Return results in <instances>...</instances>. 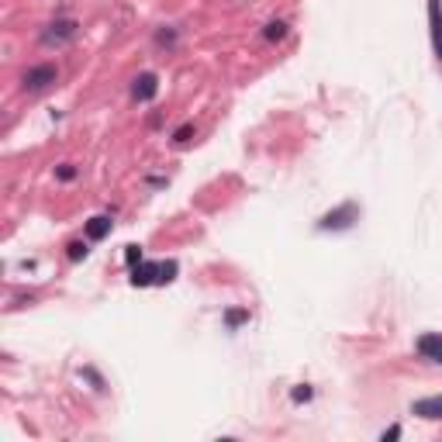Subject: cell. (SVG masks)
Masks as SVG:
<instances>
[{
    "label": "cell",
    "instance_id": "9",
    "mask_svg": "<svg viewBox=\"0 0 442 442\" xmlns=\"http://www.w3.org/2000/svg\"><path fill=\"white\" fill-rule=\"evenodd\" d=\"M111 225H115V221H111L108 214H97V218H90V221H86V239H90V242L108 239V235H111Z\"/></svg>",
    "mask_w": 442,
    "mask_h": 442
},
{
    "label": "cell",
    "instance_id": "12",
    "mask_svg": "<svg viewBox=\"0 0 442 442\" xmlns=\"http://www.w3.org/2000/svg\"><path fill=\"white\" fill-rule=\"evenodd\" d=\"M124 259H128L131 266H135V263H142V249H138V245H128V252H124Z\"/></svg>",
    "mask_w": 442,
    "mask_h": 442
},
{
    "label": "cell",
    "instance_id": "5",
    "mask_svg": "<svg viewBox=\"0 0 442 442\" xmlns=\"http://www.w3.org/2000/svg\"><path fill=\"white\" fill-rule=\"evenodd\" d=\"M418 356L442 366V332H425L418 335Z\"/></svg>",
    "mask_w": 442,
    "mask_h": 442
},
{
    "label": "cell",
    "instance_id": "11",
    "mask_svg": "<svg viewBox=\"0 0 442 442\" xmlns=\"http://www.w3.org/2000/svg\"><path fill=\"white\" fill-rule=\"evenodd\" d=\"M86 252H90V249H86V242H70V259H73V263L86 259Z\"/></svg>",
    "mask_w": 442,
    "mask_h": 442
},
{
    "label": "cell",
    "instance_id": "15",
    "mask_svg": "<svg viewBox=\"0 0 442 442\" xmlns=\"http://www.w3.org/2000/svg\"><path fill=\"white\" fill-rule=\"evenodd\" d=\"M187 135H190V124H183V128H176V135H173V142H176V145H183V142H187Z\"/></svg>",
    "mask_w": 442,
    "mask_h": 442
},
{
    "label": "cell",
    "instance_id": "13",
    "mask_svg": "<svg viewBox=\"0 0 442 442\" xmlns=\"http://www.w3.org/2000/svg\"><path fill=\"white\" fill-rule=\"evenodd\" d=\"M245 318H249L245 311H228V315H225V322L232 325V328H235V325H242V322H245Z\"/></svg>",
    "mask_w": 442,
    "mask_h": 442
},
{
    "label": "cell",
    "instance_id": "8",
    "mask_svg": "<svg viewBox=\"0 0 442 442\" xmlns=\"http://www.w3.org/2000/svg\"><path fill=\"white\" fill-rule=\"evenodd\" d=\"M429 25H432V45H436V56L442 63V4L439 0H429Z\"/></svg>",
    "mask_w": 442,
    "mask_h": 442
},
{
    "label": "cell",
    "instance_id": "17",
    "mask_svg": "<svg viewBox=\"0 0 442 442\" xmlns=\"http://www.w3.org/2000/svg\"><path fill=\"white\" fill-rule=\"evenodd\" d=\"M308 398H311V391H308V387H304V391H294V401H308Z\"/></svg>",
    "mask_w": 442,
    "mask_h": 442
},
{
    "label": "cell",
    "instance_id": "1",
    "mask_svg": "<svg viewBox=\"0 0 442 442\" xmlns=\"http://www.w3.org/2000/svg\"><path fill=\"white\" fill-rule=\"evenodd\" d=\"M176 277V263H138L131 270V283L135 287H152V283H169Z\"/></svg>",
    "mask_w": 442,
    "mask_h": 442
},
{
    "label": "cell",
    "instance_id": "2",
    "mask_svg": "<svg viewBox=\"0 0 442 442\" xmlns=\"http://www.w3.org/2000/svg\"><path fill=\"white\" fill-rule=\"evenodd\" d=\"M356 221H360V207L353 201H346L342 207L328 211L322 221H318V232H346V228H353Z\"/></svg>",
    "mask_w": 442,
    "mask_h": 442
},
{
    "label": "cell",
    "instance_id": "14",
    "mask_svg": "<svg viewBox=\"0 0 442 442\" xmlns=\"http://www.w3.org/2000/svg\"><path fill=\"white\" fill-rule=\"evenodd\" d=\"M56 176H59V180H73V176H77V166H59Z\"/></svg>",
    "mask_w": 442,
    "mask_h": 442
},
{
    "label": "cell",
    "instance_id": "6",
    "mask_svg": "<svg viewBox=\"0 0 442 442\" xmlns=\"http://www.w3.org/2000/svg\"><path fill=\"white\" fill-rule=\"evenodd\" d=\"M156 93H160V77H156V73H138V77H135V83H131V97H135V100L145 104V100H152Z\"/></svg>",
    "mask_w": 442,
    "mask_h": 442
},
{
    "label": "cell",
    "instance_id": "18",
    "mask_svg": "<svg viewBox=\"0 0 442 442\" xmlns=\"http://www.w3.org/2000/svg\"><path fill=\"white\" fill-rule=\"evenodd\" d=\"M398 436H401V429L394 425V429H387V432H384V442H387V439H398Z\"/></svg>",
    "mask_w": 442,
    "mask_h": 442
},
{
    "label": "cell",
    "instance_id": "3",
    "mask_svg": "<svg viewBox=\"0 0 442 442\" xmlns=\"http://www.w3.org/2000/svg\"><path fill=\"white\" fill-rule=\"evenodd\" d=\"M56 80H59V70H56L52 63H41V66H32L21 83H25L28 93H39V90H45V86H52Z\"/></svg>",
    "mask_w": 442,
    "mask_h": 442
},
{
    "label": "cell",
    "instance_id": "16",
    "mask_svg": "<svg viewBox=\"0 0 442 442\" xmlns=\"http://www.w3.org/2000/svg\"><path fill=\"white\" fill-rule=\"evenodd\" d=\"M156 41H160V45H173V41H176V32H160Z\"/></svg>",
    "mask_w": 442,
    "mask_h": 442
},
{
    "label": "cell",
    "instance_id": "10",
    "mask_svg": "<svg viewBox=\"0 0 442 442\" xmlns=\"http://www.w3.org/2000/svg\"><path fill=\"white\" fill-rule=\"evenodd\" d=\"M283 35H287V25H283V21H270V25H266V32H263V39H266V41H280Z\"/></svg>",
    "mask_w": 442,
    "mask_h": 442
},
{
    "label": "cell",
    "instance_id": "4",
    "mask_svg": "<svg viewBox=\"0 0 442 442\" xmlns=\"http://www.w3.org/2000/svg\"><path fill=\"white\" fill-rule=\"evenodd\" d=\"M73 39H77V21L73 18H59V21L45 25V32H41L45 45H66V41H73Z\"/></svg>",
    "mask_w": 442,
    "mask_h": 442
},
{
    "label": "cell",
    "instance_id": "7",
    "mask_svg": "<svg viewBox=\"0 0 442 442\" xmlns=\"http://www.w3.org/2000/svg\"><path fill=\"white\" fill-rule=\"evenodd\" d=\"M411 415H418V418H425V422H442V394H436V398H418V401L411 404Z\"/></svg>",
    "mask_w": 442,
    "mask_h": 442
}]
</instances>
